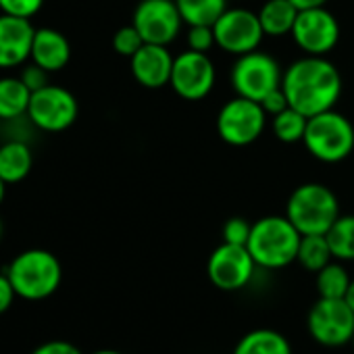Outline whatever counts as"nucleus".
<instances>
[{
  "mask_svg": "<svg viewBox=\"0 0 354 354\" xmlns=\"http://www.w3.org/2000/svg\"><path fill=\"white\" fill-rule=\"evenodd\" d=\"M34 34L30 19L0 13V69L24 67L30 61Z\"/></svg>",
  "mask_w": 354,
  "mask_h": 354,
  "instance_id": "obj_15",
  "label": "nucleus"
},
{
  "mask_svg": "<svg viewBox=\"0 0 354 354\" xmlns=\"http://www.w3.org/2000/svg\"><path fill=\"white\" fill-rule=\"evenodd\" d=\"M234 354H292V346L281 331L259 327L240 337Z\"/></svg>",
  "mask_w": 354,
  "mask_h": 354,
  "instance_id": "obj_20",
  "label": "nucleus"
},
{
  "mask_svg": "<svg viewBox=\"0 0 354 354\" xmlns=\"http://www.w3.org/2000/svg\"><path fill=\"white\" fill-rule=\"evenodd\" d=\"M17 298V292L7 273H0V315H5Z\"/></svg>",
  "mask_w": 354,
  "mask_h": 354,
  "instance_id": "obj_34",
  "label": "nucleus"
},
{
  "mask_svg": "<svg viewBox=\"0 0 354 354\" xmlns=\"http://www.w3.org/2000/svg\"><path fill=\"white\" fill-rule=\"evenodd\" d=\"M169 86L184 100H203L215 86V65L207 53L186 50L173 61Z\"/></svg>",
  "mask_w": 354,
  "mask_h": 354,
  "instance_id": "obj_14",
  "label": "nucleus"
},
{
  "mask_svg": "<svg viewBox=\"0 0 354 354\" xmlns=\"http://www.w3.org/2000/svg\"><path fill=\"white\" fill-rule=\"evenodd\" d=\"M286 217L302 236L327 234L339 217V203L327 186L315 182L302 184L290 194L286 203Z\"/></svg>",
  "mask_w": 354,
  "mask_h": 354,
  "instance_id": "obj_4",
  "label": "nucleus"
},
{
  "mask_svg": "<svg viewBox=\"0 0 354 354\" xmlns=\"http://www.w3.org/2000/svg\"><path fill=\"white\" fill-rule=\"evenodd\" d=\"M298 13L300 9L292 0H267L259 11V19H261L265 36L279 38V36L292 34Z\"/></svg>",
  "mask_w": 354,
  "mask_h": 354,
  "instance_id": "obj_21",
  "label": "nucleus"
},
{
  "mask_svg": "<svg viewBox=\"0 0 354 354\" xmlns=\"http://www.w3.org/2000/svg\"><path fill=\"white\" fill-rule=\"evenodd\" d=\"M92 354H123V352H119V350H111V348H104V350H96V352H92Z\"/></svg>",
  "mask_w": 354,
  "mask_h": 354,
  "instance_id": "obj_38",
  "label": "nucleus"
},
{
  "mask_svg": "<svg viewBox=\"0 0 354 354\" xmlns=\"http://www.w3.org/2000/svg\"><path fill=\"white\" fill-rule=\"evenodd\" d=\"M300 238L302 234L286 215H269L252 223L246 248L252 254L257 267L283 269L296 261Z\"/></svg>",
  "mask_w": 354,
  "mask_h": 354,
  "instance_id": "obj_3",
  "label": "nucleus"
},
{
  "mask_svg": "<svg viewBox=\"0 0 354 354\" xmlns=\"http://www.w3.org/2000/svg\"><path fill=\"white\" fill-rule=\"evenodd\" d=\"M306 123H308L306 115H302L294 106H288L286 111H281L273 117L271 127H273V133L279 142L296 144V142H302L304 131H306Z\"/></svg>",
  "mask_w": 354,
  "mask_h": 354,
  "instance_id": "obj_26",
  "label": "nucleus"
},
{
  "mask_svg": "<svg viewBox=\"0 0 354 354\" xmlns=\"http://www.w3.org/2000/svg\"><path fill=\"white\" fill-rule=\"evenodd\" d=\"M144 44L146 42L142 40L140 32L133 26H125V28L117 30L115 36H113V48H115V53L121 55V57H127V59H131Z\"/></svg>",
  "mask_w": 354,
  "mask_h": 354,
  "instance_id": "obj_27",
  "label": "nucleus"
},
{
  "mask_svg": "<svg viewBox=\"0 0 354 354\" xmlns=\"http://www.w3.org/2000/svg\"><path fill=\"white\" fill-rule=\"evenodd\" d=\"M257 263L246 246L238 244H219L207 263V275L211 283L223 292H236L250 283Z\"/></svg>",
  "mask_w": 354,
  "mask_h": 354,
  "instance_id": "obj_13",
  "label": "nucleus"
},
{
  "mask_svg": "<svg viewBox=\"0 0 354 354\" xmlns=\"http://www.w3.org/2000/svg\"><path fill=\"white\" fill-rule=\"evenodd\" d=\"M188 26H213L227 9V0H175Z\"/></svg>",
  "mask_w": 354,
  "mask_h": 354,
  "instance_id": "obj_22",
  "label": "nucleus"
},
{
  "mask_svg": "<svg viewBox=\"0 0 354 354\" xmlns=\"http://www.w3.org/2000/svg\"><path fill=\"white\" fill-rule=\"evenodd\" d=\"M131 26L146 44L169 46L180 36L184 19L175 0H142L133 11Z\"/></svg>",
  "mask_w": 354,
  "mask_h": 354,
  "instance_id": "obj_10",
  "label": "nucleus"
},
{
  "mask_svg": "<svg viewBox=\"0 0 354 354\" xmlns=\"http://www.w3.org/2000/svg\"><path fill=\"white\" fill-rule=\"evenodd\" d=\"M346 302L350 304V308L354 310V279H352V283H350V288H348V294H346Z\"/></svg>",
  "mask_w": 354,
  "mask_h": 354,
  "instance_id": "obj_36",
  "label": "nucleus"
},
{
  "mask_svg": "<svg viewBox=\"0 0 354 354\" xmlns=\"http://www.w3.org/2000/svg\"><path fill=\"white\" fill-rule=\"evenodd\" d=\"M3 234H5V225H3V219H0V240H3Z\"/></svg>",
  "mask_w": 354,
  "mask_h": 354,
  "instance_id": "obj_39",
  "label": "nucleus"
},
{
  "mask_svg": "<svg viewBox=\"0 0 354 354\" xmlns=\"http://www.w3.org/2000/svg\"><path fill=\"white\" fill-rule=\"evenodd\" d=\"M261 106H263V109H265V113H267V115H271V117H275L277 113L286 111V109L290 106V102H288V96H286L283 88L279 86V88L271 90V92L261 100Z\"/></svg>",
  "mask_w": 354,
  "mask_h": 354,
  "instance_id": "obj_32",
  "label": "nucleus"
},
{
  "mask_svg": "<svg viewBox=\"0 0 354 354\" xmlns=\"http://www.w3.org/2000/svg\"><path fill=\"white\" fill-rule=\"evenodd\" d=\"M48 71L46 69H42L40 65H36V63H26L24 67H21V71H19V77H21V82L32 90V94L34 92H38V90H42L44 86H48L50 82H48Z\"/></svg>",
  "mask_w": 354,
  "mask_h": 354,
  "instance_id": "obj_31",
  "label": "nucleus"
},
{
  "mask_svg": "<svg viewBox=\"0 0 354 354\" xmlns=\"http://www.w3.org/2000/svg\"><path fill=\"white\" fill-rule=\"evenodd\" d=\"M230 80L238 96L261 102L271 90L281 86L283 71L271 55L257 48L252 53L236 57Z\"/></svg>",
  "mask_w": 354,
  "mask_h": 354,
  "instance_id": "obj_7",
  "label": "nucleus"
},
{
  "mask_svg": "<svg viewBox=\"0 0 354 354\" xmlns=\"http://www.w3.org/2000/svg\"><path fill=\"white\" fill-rule=\"evenodd\" d=\"M32 90L19 75L0 77V121H17L28 115Z\"/></svg>",
  "mask_w": 354,
  "mask_h": 354,
  "instance_id": "obj_19",
  "label": "nucleus"
},
{
  "mask_svg": "<svg viewBox=\"0 0 354 354\" xmlns=\"http://www.w3.org/2000/svg\"><path fill=\"white\" fill-rule=\"evenodd\" d=\"M213 32L217 46L236 57L257 50L265 36L259 13L248 9H225L213 24Z\"/></svg>",
  "mask_w": 354,
  "mask_h": 354,
  "instance_id": "obj_12",
  "label": "nucleus"
},
{
  "mask_svg": "<svg viewBox=\"0 0 354 354\" xmlns=\"http://www.w3.org/2000/svg\"><path fill=\"white\" fill-rule=\"evenodd\" d=\"M34 169V152L26 140H7L0 144V177L11 186L19 184Z\"/></svg>",
  "mask_w": 354,
  "mask_h": 354,
  "instance_id": "obj_18",
  "label": "nucleus"
},
{
  "mask_svg": "<svg viewBox=\"0 0 354 354\" xmlns=\"http://www.w3.org/2000/svg\"><path fill=\"white\" fill-rule=\"evenodd\" d=\"M250 232H252V223H248L242 217H232V219L225 221L221 234H223V242L238 244V246H246L248 244V238H250Z\"/></svg>",
  "mask_w": 354,
  "mask_h": 354,
  "instance_id": "obj_29",
  "label": "nucleus"
},
{
  "mask_svg": "<svg viewBox=\"0 0 354 354\" xmlns=\"http://www.w3.org/2000/svg\"><path fill=\"white\" fill-rule=\"evenodd\" d=\"M281 88L290 106L313 117L333 109L342 94V75L325 57L304 55L283 71Z\"/></svg>",
  "mask_w": 354,
  "mask_h": 354,
  "instance_id": "obj_1",
  "label": "nucleus"
},
{
  "mask_svg": "<svg viewBox=\"0 0 354 354\" xmlns=\"http://www.w3.org/2000/svg\"><path fill=\"white\" fill-rule=\"evenodd\" d=\"M215 42V32L213 26H190L188 30V48L196 53H209Z\"/></svg>",
  "mask_w": 354,
  "mask_h": 354,
  "instance_id": "obj_30",
  "label": "nucleus"
},
{
  "mask_svg": "<svg viewBox=\"0 0 354 354\" xmlns=\"http://www.w3.org/2000/svg\"><path fill=\"white\" fill-rule=\"evenodd\" d=\"M350 346H352V350H354V335H352V339H350Z\"/></svg>",
  "mask_w": 354,
  "mask_h": 354,
  "instance_id": "obj_40",
  "label": "nucleus"
},
{
  "mask_svg": "<svg viewBox=\"0 0 354 354\" xmlns=\"http://www.w3.org/2000/svg\"><path fill=\"white\" fill-rule=\"evenodd\" d=\"M80 115L77 98L63 86L48 84L32 94L28 119L30 123L46 133H59L69 129Z\"/></svg>",
  "mask_w": 354,
  "mask_h": 354,
  "instance_id": "obj_8",
  "label": "nucleus"
},
{
  "mask_svg": "<svg viewBox=\"0 0 354 354\" xmlns=\"http://www.w3.org/2000/svg\"><path fill=\"white\" fill-rule=\"evenodd\" d=\"M32 354H82V350L65 339H53V342H44L40 344Z\"/></svg>",
  "mask_w": 354,
  "mask_h": 354,
  "instance_id": "obj_33",
  "label": "nucleus"
},
{
  "mask_svg": "<svg viewBox=\"0 0 354 354\" xmlns=\"http://www.w3.org/2000/svg\"><path fill=\"white\" fill-rule=\"evenodd\" d=\"M173 61L171 53L167 46L160 44H144L131 59V75L136 82L148 90H158L171 82V71H173Z\"/></svg>",
  "mask_w": 354,
  "mask_h": 354,
  "instance_id": "obj_16",
  "label": "nucleus"
},
{
  "mask_svg": "<svg viewBox=\"0 0 354 354\" xmlns=\"http://www.w3.org/2000/svg\"><path fill=\"white\" fill-rule=\"evenodd\" d=\"M331 261H333V254H331L325 234H308L300 238L296 263H300L306 271L317 273Z\"/></svg>",
  "mask_w": 354,
  "mask_h": 354,
  "instance_id": "obj_23",
  "label": "nucleus"
},
{
  "mask_svg": "<svg viewBox=\"0 0 354 354\" xmlns=\"http://www.w3.org/2000/svg\"><path fill=\"white\" fill-rule=\"evenodd\" d=\"M315 275H317L315 286H317L319 298H346L348 288L352 283V277L342 263L331 261L329 265H325Z\"/></svg>",
  "mask_w": 354,
  "mask_h": 354,
  "instance_id": "obj_25",
  "label": "nucleus"
},
{
  "mask_svg": "<svg viewBox=\"0 0 354 354\" xmlns=\"http://www.w3.org/2000/svg\"><path fill=\"white\" fill-rule=\"evenodd\" d=\"M7 182L3 180V177H0V205H3V201H5V194H7Z\"/></svg>",
  "mask_w": 354,
  "mask_h": 354,
  "instance_id": "obj_37",
  "label": "nucleus"
},
{
  "mask_svg": "<svg viewBox=\"0 0 354 354\" xmlns=\"http://www.w3.org/2000/svg\"><path fill=\"white\" fill-rule=\"evenodd\" d=\"M267 125V113L261 102L236 96L227 100L217 115V131L230 146H248L257 142Z\"/></svg>",
  "mask_w": 354,
  "mask_h": 354,
  "instance_id": "obj_9",
  "label": "nucleus"
},
{
  "mask_svg": "<svg viewBox=\"0 0 354 354\" xmlns=\"http://www.w3.org/2000/svg\"><path fill=\"white\" fill-rule=\"evenodd\" d=\"M302 142L317 160L339 162L354 150V127L350 119L329 109L308 117Z\"/></svg>",
  "mask_w": 354,
  "mask_h": 354,
  "instance_id": "obj_5",
  "label": "nucleus"
},
{
  "mask_svg": "<svg viewBox=\"0 0 354 354\" xmlns=\"http://www.w3.org/2000/svg\"><path fill=\"white\" fill-rule=\"evenodd\" d=\"M44 7V0H0V13L32 19Z\"/></svg>",
  "mask_w": 354,
  "mask_h": 354,
  "instance_id": "obj_28",
  "label": "nucleus"
},
{
  "mask_svg": "<svg viewBox=\"0 0 354 354\" xmlns=\"http://www.w3.org/2000/svg\"><path fill=\"white\" fill-rule=\"evenodd\" d=\"M306 329L319 346H348L354 335V310L346 298H319L306 315Z\"/></svg>",
  "mask_w": 354,
  "mask_h": 354,
  "instance_id": "obj_6",
  "label": "nucleus"
},
{
  "mask_svg": "<svg viewBox=\"0 0 354 354\" xmlns=\"http://www.w3.org/2000/svg\"><path fill=\"white\" fill-rule=\"evenodd\" d=\"M71 59V44L65 34L53 28H40L34 34L32 57L30 61L46 69L48 73H57L67 67Z\"/></svg>",
  "mask_w": 354,
  "mask_h": 354,
  "instance_id": "obj_17",
  "label": "nucleus"
},
{
  "mask_svg": "<svg viewBox=\"0 0 354 354\" xmlns=\"http://www.w3.org/2000/svg\"><path fill=\"white\" fill-rule=\"evenodd\" d=\"M292 38L304 55L325 57L339 40V24L325 7L300 9L292 28Z\"/></svg>",
  "mask_w": 354,
  "mask_h": 354,
  "instance_id": "obj_11",
  "label": "nucleus"
},
{
  "mask_svg": "<svg viewBox=\"0 0 354 354\" xmlns=\"http://www.w3.org/2000/svg\"><path fill=\"white\" fill-rule=\"evenodd\" d=\"M298 9H313V7H325L327 0H292Z\"/></svg>",
  "mask_w": 354,
  "mask_h": 354,
  "instance_id": "obj_35",
  "label": "nucleus"
},
{
  "mask_svg": "<svg viewBox=\"0 0 354 354\" xmlns=\"http://www.w3.org/2000/svg\"><path fill=\"white\" fill-rule=\"evenodd\" d=\"M325 238L335 261H354V215H339Z\"/></svg>",
  "mask_w": 354,
  "mask_h": 354,
  "instance_id": "obj_24",
  "label": "nucleus"
},
{
  "mask_svg": "<svg viewBox=\"0 0 354 354\" xmlns=\"http://www.w3.org/2000/svg\"><path fill=\"white\" fill-rule=\"evenodd\" d=\"M17 292V298L38 302L50 298L63 281L61 261L44 248L19 252L5 271Z\"/></svg>",
  "mask_w": 354,
  "mask_h": 354,
  "instance_id": "obj_2",
  "label": "nucleus"
}]
</instances>
